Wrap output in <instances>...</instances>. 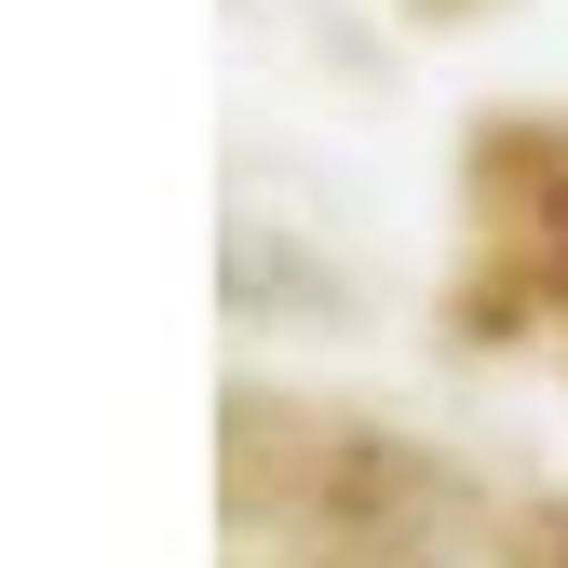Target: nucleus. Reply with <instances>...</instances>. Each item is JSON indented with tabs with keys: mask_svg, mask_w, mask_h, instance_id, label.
Here are the masks:
<instances>
[]
</instances>
